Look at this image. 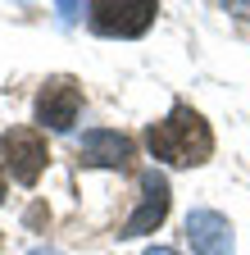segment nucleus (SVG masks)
Masks as SVG:
<instances>
[{
	"label": "nucleus",
	"instance_id": "obj_6",
	"mask_svg": "<svg viewBox=\"0 0 250 255\" xmlns=\"http://www.w3.org/2000/svg\"><path fill=\"white\" fill-rule=\"evenodd\" d=\"M78 159L91 169H123L132 159V141L123 132H109V128H91L78 141Z\"/></svg>",
	"mask_w": 250,
	"mask_h": 255
},
{
	"label": "nucleus",
	"instance_id": "obj_2",
	"mask_svg": "<svg viewBox=\"0 0 250 255\" xmlns=\"http://www.w3.org/2000/svg\"><path fill=\"white\" fill-rule=\"evenodd\" d=\"M46 137L37 128H9V132H0V164L14 173V182L32 187L46 169Z\"/></svg>",
	"mask_w": 250,
	"mask_h": 255
},
{
	"label": "nucleus",
	"instance_id": "obj_1",
	"mask_svg": "<svg viewBox=\"0 0 250 255\" xmlns=\"http://www.w3.org/2000/svg\"><path fill=\"white\" fill-rule=\"evenodd\" d=\"M146 146L155 159H168V164H205L209 150H214V137L196 110L177 105L164 123H155L146 132Z\"/></svg>",
	"mask_w": 250,
	"mask_h": 255
},
{
	"label": "nucleus",
	"instance_id": "obj_7",
	"mask_svg": "<svg viewBox=\"0 0 250 255\" xmlns=\"http://www.w3.org/2000/svg\"><path fill=\"white\" fill-rule=\"evenodd\" d=\"M186 237L200 255H232L237 242H232V223L218 214V210H191L186 214Z\"/></svg>",
	"mask_w": 250,
	"mask_h": 255
},
{
	"label": "nucleus",
	"instance_id": "obj_5",
	"mask_svg": "<svg viewBox=\"0 0 250 255\" xmlns=\"http://www.w3.org/2000/svg\"><path fill=\"white\" fill-rule=\"evenodd\" d=\"M78 110H82V96H78V87L64 82V78L46 82L41 96H37V123H46L50 132H69L73 119H78Z\"/></svg>",
	"mask_w": 250,
	"mask_h": 255
},
{
	"label": "nucleus",
	"instance_id": "obj_4",
	"mask_svg": "<svg viewBox=\"0 0 250 255\" xmlns=\"http://www.w3.org/2000/svg\"><path fill=\"white\" fill-rule=\"evenodd\" d=\"M168 219V178L164 173H141V210L123 223V237H141V233H155L160 223Z\"/></svg>",
	"mask_w": 250,
	"mask_h": 255
},
{
	"label": "nucleus",
	"instance_id": "obj_3",
	"mask_svg": "<svg viewBox=\"0 0 250 255\" xmlns=\"http://www.w3.org/2000/svg\"><path fill=\"white\" fill-rule=\"evenodd\" d=\"M91 27L100 37H141V32L155 23L160 5L155 0H132V5H86Z\"/></svg>",
	"mask_w": 250,
	"mask_h": 255
},
{
	"label": "nucleus",
	"instance_id": "obj_9",
	"mask_svg": "<svg viewBox=\"0 0 250 255\" xmlns=\"http://www.w3.org/2000/svg\"><path fill=\"white\" fill-rule=\"evenodd\" d=\"M0 196H5V187H0Z\"/></svg>",
	"mask_w": 250,
	"mask_h": 255
},
{
	"label": "nucleus",
	"instance_id": "obj_8",
	"mask_svg": "<svg viewBox=\"0 0 250 255\" xmlns=\"http://www.w3.org/2000/svg\"><path fill=\"white\" fill-rule=\"evenodd\" d=\"M146 255H177V251H168V246H150Z\"/></svg>",
	"mask_w": 250,
	"mask_h": 255
}]
</instances>
